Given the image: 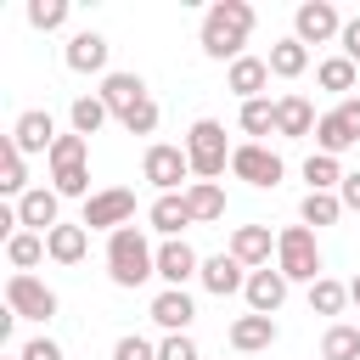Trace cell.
I'll use <instances>...</instances> for the list:
<instances>
[{"label":"cell","instance_id":"obj_1","mask_svg":"<svg viewBox=\"0 0 360 360\" xmlns=\"http://www.w3.org/2000/svg\"><path fill=\"white\" fill-rule=\"evenodd\" d=\"M248 34H253V6L248 0H214L202 11V51L214 62H225V56L236 62L242 45H248Z\"/></svg>","mask_w":360,"mask_h":360},{"label":"cell","instance_id":"obj_2","mask_svg":"<svg viewBox=\"0 0 360 360\" xmlns=\"http://www.w3.org/2000/svg\"><path fill=\"white\" fill-rule=\"evenodd\" d=\"M107 276H112L118 287H141L146 276H158V248H152L135 225L112 231V236H107Z\"/></svg>","mask_w":360,"mask_h":360},{"label":"cell","instance_id":"obj_3","mask_svg":"<svg viewBox=\"0 0 360 360\" xmlns=\"http://www.w3.org/2000/svg\"><path fill=\"white\" fill-rule=\"evenodd\" d=\"M186 158H191V174L214 180V174H225V163L236 158V146H225V124L219 118H197L186 129Z\"/></svg>","mask_w":360,"mask_h":360},{"label":"cell","instance_id":"obj_4","mask_svg":"<svg viewBox=\"0 0 360 360\" xmlns=\"http://www.w3.org/2000/svg\"><path fill=\"white\" fill-rule=\"evenodd\" d=\"M276 270L287 281H321V248H315L309 225H287L276 236Z\"/></svg>","mask_w":360,"mask_h":360},{"label":"cell","instance_id":"obj_5","mask_svg":"<svg viewBox=\"0 0 360 360\" xmlns=\"http://www.w3.org/2000/svg\"><path fill=\"white\" fill-rule=\"evenodd\" d=\"M51 191L62 197H90V169H84V135H56L51 146Z\"/></svg>","mask_w":360,"mask_h":360},{"label":"cell","instance_id":"obj_6","mask_svg":"<svg viewBox=\"0 0 360 360\" xmlns=\"http://www.w3.org/2000/svg\"><path fill=\"white\" fill-rule=\"evenodd\" d=\"M135 219V191L129 186H101V191H90L84 197V231H124Z\"/></svg>","mask_w":360,"mask_h":360},{"label":"cell","instance_id":"obj_7","mask_svg":"<svg viewBox=\"0 0 360 360\" xmlns=\"http://www.w3.org/2000/svg\"><path fill=\"white\" fill-rule=\"evenodd\" d=\"M6 309H11L17 321H51V315H56V292H51L39 276L11 270V276H6Z\"/></svg>","mask_w":360,"mask_h":360},{"label":"cell","instance_id":"obj_8","mask_svg":"<svg viewBox=\"0 0 360 360\" xmlns=\"http://www.w3.org/2000/svg\"><path fill=\"white\" fill-rule=\"evenodd\" d=\"M231 174L248 180V186H259V191H270V186H281L287 163H281V152H270L264 141H242L236 158H231Z\"/></svg>","mask_w":360,"mask_h":360},{"label":"cell","instance_id":"obj_9","mask_svg":"<svg viewBox=\"0 0 360 360\" xmlns=\"http://www.w3.org/2000/svg\"><path fill=\"white\" fill-rule=\"evenodd\" d=\"M141 174L158 186V197H169L186 174H191V158H186V146H169V141H152L146 146V158H141Z\"/></svg>","mask_w":360,"mask_h":360},{"label":"cell","instance_id":"obj_10","mask_svg":"<svg viewBox=\"0 0 360 360\" xmlns=\"http://www.w3.org/2000/svg\"><path fill=\"white\" fill-rule=\"evenodd\" d=\"M332 34H343L332 0H304V6L292 11V39H304V45H326Z\"/></svg>","mask_w":360,"mask_h":360},{"label":"cell","instance_id":"obj_11","mask_svg":"<svg viewBox=\"0 0 360 360\" xmlns=\"http://www.w3.org/2000/svg\"><path fill=\"white\" fill-rule=\"evenodd\" d=\"M158 276H163L169 287H186L191 276H202V259H197V248H191L186 236H163V248H158Z\"/></svg>","mask_w":360,"mask_h":360},{"label":"cell","instance_id":"obj_12","mask_svg":"<svg viewBox=\"0 0 360 360\" xmlns=\"http://www.w3.org/2000/svg\"><path fill=\"white\" fill-rule=\"evenodd\" d=\"M11 141H17V152H45V158H51V146H56V118H51L45 107H28V112H17Z\"/></svg>","mask_w":360,"mask_h":360},{"label":"cell","instance_id":"obj_13","mask_svg":"<svg viewBox=\"0 0 360 360\" xmlns=\"http://www.w3.org/2000/svg\"><path fill=\"white\" fill-rule=\"evenodd\" d=\"M242 292H248V309H253V315H276V309L287 304V276L270 270V264H264V270H248V287H242Z\"/></svg>","mask_w":360,"mask_h":360},{"label":"cell","instance_id":"obj_14","mask_svg":"<svg viewBox=\"0 0 360 360\" xmlns=\"http://www.w3.org/2000/svg\"><path fill=\"white\" fill-rule=\"evenodd\" d=\"M56 214H62V191H45V186H34V191L17 202V219H22L28 231H39V236H51V231L62 225Z\"/></svg>","mask_w":360,"mask_h":360},{"label":"cell","instance_id":"obj_15","mask_svg":"<svg viewBox=\"0 0 360 360\" xmlns=\"http://www.w3.org/2000/svg\"><path fill=\"white\" fill-rule=\"evenodd\" d=\"M96 96L107 101V112H112V118H124V112H135V107L146 101V84H141V73H107Z\"/></svg>","mask_w":360,"mask_h":360},{"label":"cell","instance_id":"obj_16","mask_svg":"<svg viewBox=\"0 0 360 360\" xmlns=\"http://www.w3.org/2000/svg\"><path fill=\"white\" fill-rule=\"evenodd\" d=\"M158 326H169V332H186L191 326V315H197V304H191V292L186 287H163L158 298H152V309H146Z\"/></svg>","mask_w":360,"mask_h":360},{"label":"cell","instance_id":"obj_17","mask_svg":"<svg viewBox=\"0 0 360 360\" xmlns=\"http://www.w3.org/2000/svg\"><path fill=\"white\" fill-rule=\"evenodd\" d=\"M276 343V315H236L231 321V349H242V354H259V349H270Z\"/></svg>","mask_w":360,"mask_h":360},{"label":"cell","instance_id":"obj_18","mask_svg":"<svg viewBox=\"0 0 360 360\" xmlns=\"http://www.w3.org/2000/svg\"><path fill=\"white\" fill-rule=\"evenodd\" d=\"M225 84H231L242 101H259L264 84H270V62H264V56H236L231 73H225Z\"/></svg>","mask_w":360,"mask_h":360},{"label":"cell","instance_id":"obj_19","mask_svg":"<svg viewBox=\"0 0 360 360\" xmlns=\"http://www.w3.org/2000/svg\"><path fill=\"white\" fill-rule=\"evenodd\" d=\"M225 253H231V259H242L248 270H264V264H270V231H264V225H236Z\"/></svg>","mask_w":360,"mask_h":360},{"label":"cell","instance_id":"obj_20","mask_svg":"<svg viewBox=\"0 0 360 360\" xmlns=\"http://www.w3.org/2000/svg\"><path fill=\"white\" fill-rule=\"evenodd\" d=\"M242 270H248L242 259L214 253V259H202V287H208V292H219V298H231V292H242V287H248V276H242Z\"/></svg>","mask_w":360,"mask_h":360},{"label":"cell","instance_id":"obj_21","mask_svg":"<svg viewBox=\"0 0 360 360\" xmlns=\"http://www.w3.org/2000/svg\"><path fill=\"white\" fill-rule=\"evenodd\" d=\"M315 107L304 101V96H281L276 101V135H287V141H298V135H315Z\"/></svg>","mask_w":360,"mask_h":360},{"label":"cell","instance_id":"obj_22","mask_svg":"<svg viewBox=\"0 0 360 360\" xmlns=\"http://www.w3.org/2000/svg\"><path fill=\"white\" fill-rule=\"evenodd\" d=\"M68 68H73V73H96V68H107V39H101L96 28L73 34V39H68Z\"/></svg>","mask_w":360,"mask_h":360},{"label":"cell","instance_id":"obj_23","mask_svg":"<svg viewBox=\"0 0 360 360\" xmlns=\"http://www.w3.org/2000/svg\"><path fill=\"white\" fill-rule=\"evenodd\" d=\"M186 208H191V225L225 219V191H219V180H191V186H186Z\"/></svg>","mask_w":360,"mask_h":360},{"label":"cell","instance_id":"obj_24","mask_svg":"<svg viewBox=\"0 0 360 360\" xmlns=\"http://www.w3.org/2000/svg\"><path fill=\"white\" fill-rule=\"evenodd\" d=\"M45 253H51L56 264H79V259L90 253V231H84V225H56V231L45 236Z\"/></svg>","mask_w":360,"mask_h":360},{"label":"cell","instance_id":"obj_25","mask_svg":"<svg viewBox=\"0 0 360 360\" xmlns=\"http://www.w3.org/2000/svg\"><path fill=\"white\" fill-rule=\"evenodd\" d=\"M264 62H270V73H276V79H298V73L309 68V45L287 34V39H276V45H270V56H264Z\"/></svg>","mask_w":360,"mask_h":360},{"label":"cell","instance_id":"obj_26","mask_svg":"<svg viewBox=\"0 0 360 360\" xmlns=\"http://www.w3.org/2000/svg\"><path fill=\"white\" fill-rule=\"evenodd\" d=\"M0 191H11L17 202L28 197V163H22V152H17V141H11V135L0 141Z\"/></svg>","mask_w":360,"mask_h":360},{"label":"cell","instance_id":"obj_27","mask_svg":"<svg viewBox=\"0 0 360 360\" xmlns=\"http://www.w3.org/2000/svg\"><path fill=\"white\" fill-rule=\"evenodd\" d=\"M146 219H152V231H163V236H180V225H191V208H186V191H169V197H158Z\"/></svg>","mask_w":360,"mask_h":360},{"label":"cell","instance_id":"obj_28","mask_svg":"<svg viewBox=\"0 0 360 360\" xmlns=\"http://www.w3.org/2000/svg\"><path fill=\"white\" fill-rule=\"evenodd\" d=\"M298 219H304V225H338V219H343V197H338V191H304Z\"/></svg>","mask_w":360,"mask_h":360},{"label":"cell","instance_id":"obj_29","mask_svg":"<svg viewBox=\"0 0 360 360\" xmlns=\"http://www.w3.org/2000/svg\"><path fill=\"white\" fill-rule=\"evenodd\" d=\"M304 180H309V191H338L343 186V163L332 152H309L304 158Z\"/></svg>","mask_w":360,"mask_h":360},{"label":"cell","instance_id":"obj_30","mask_svg":"<svg viewBox=\"0 0 360 360\" xmlns=\"http://www.w3.org/2000/svg\"><path fill=\"white\" fill-rule=\"evenodd\" d=\"M6 259H11V270H34L39 259H45V236L39 231H17V236H6Z\"/></svg>","mask_w":360,"mask_h":360},{"label":"cell","instance_id":"obj_31","mask_svg":"<svg viewBox=\"0 0 360 360\" xmlns=\"http://www.w3.org/2000/svg\"><path fill=\"white\" fill-rule=\"evenodd\" d=\"M321 360H360V326H326L321 338Z\"/></svg>","mask_w":360,"mask_h":360},{"label":"cell","instance_id":"obj_32","mask_svg":"<svg viewBox=\"0 0 360 360\" xmlns=\"http://www.w3.org/2000/svg\"><path fill=\"white\" fill-rule=\"evenodd\" d=\"M68 118H73V135H84V141H90V135L107 124V101H101V96H79V101L68 107Z\"/></svg>","mask_w":360,"mask_h":360},{"label":"cell","instance_id":"obj_33","mask_svg":"<svg viewBox=\"0 0 360 360\" xmlns=\"http://www.w3.org/2000/svg\"><path fill=\"white\" fill-rule=\"evenodd\" d=\"M315 146L332 152V158H338L343 146H354V129L343 124V112H321V124H315Z\"/></svg>","mask_w":360,"mask_h":360},{"label":"cell","instance_id":"obj_34","mask_svg":"<svg viewBox=\"0 0 360 360\" xmlns=\"http://www.w3.org/2000/svg\"><path fill=\"white\" fill-rule=\"evenodd\" d=\"M343 304H349V287L343 281H332V276L309 281V309L315 315H343Z\"/></svg>","mask_w":360,"mask_h":360},{"label":"cell","instance_id":"obj_35","mask_svg":"<svg viewBox=\"0 0 360 360\" xmlns=\"http://www.w3.org/2000/svg\"><path fill=\"white\" fill-rule=\"evenodd\" d=\"M354 79H360V68H354L349 56H326V62L315 68V84H321V90H354Z\"/></svg>","mask_w":360,"mask_h":360},{"label":"cell","instance_id":"obj_36","mask_svg":"<svg viewBox=\"0 0 360 360\" xmlns=\"http://www.w3.org/2000/svg\"><path fill=\"white\" fill-rule=\"evenodd\" d=\"M242 129H248V135H276V101H270V96L242 101Z\"/></svg>","mask_w":360,"mask_h":360},{"label":"cell","instance_id":"obj_37","mask_svg":"<svg viewBox=\"0 0 360 360\" xmlns=\"http://www.w3.org/2000/svg\"><path fill=\"white\" fill-rule=\"evenodd\" d=\"M28 22L34 28H62L68 22V0H28Z\"/></svg>","mask_w":360,"mask_h":360},{"label":"cell","instance_id":"obj_38","mask_svg":"<svg viewBox=\"0 0 360 360\" xmlns=\"http://www.w3.org/2000/svg\"><path fill=\"white\" fill-rule=\"evenodd\" d=\"M118 124H124V129H129V135H152V129H158V101H152V96H146V101H141V107H135V112H124V118H118Z\"/></svg>","mask_w":360,"mask_h":360},{"label":"cell","instance_id":"obj_39","mask_svg":"<svg viewBox=\"0 0 360 360\" xmlns=\"http://www.w3.org/2000/svg\"><path fill=\"white\" fill-rule=\"evenodd\" d=\"M158 360H202V354H197V343H191L186 332H169V338L158 343Z\"/></svg>","mask_w":360,"mask_h":360},{"label":"cell","instance_id":"obj_40","mask_svg":"<svg viewBox=\"0 0 360 360\" xmlns=\"http://www.w3.org/2000/svg\"><path fill=\"white\" fill-rule=\"evenodd\" d=\"M112 360H158V349H152L146 338H135V332H129V338H118V343H112Z\"/></svg>","mask_w":360,"mask_h":360},{"label":"cell","instance_id":"obj_41","mask_svg":"<svg viewBox=\"0 0 360 360\" xmlns=\"http://www.w3.org/2000/svg\"><path fill=\"white\" fill-rule=\"evenodd\" d=\"M17 354H22V360H62V343H56V338H28Z\"/></svg>","mask_w":360,"mask_h":360},{"label":"cell","instance_id":"obj_42","mask_svg":"<svg viewBox=\"0 0 360 360\" xmlns=\"http://www.w3.org/2000/svg\"><path fill=\"white\" fill-rule=\"evenodd\" d=\"M338 39H343V56H349V62H354V68H360V17H349V22H343V34H338Z\"/></svg>","mask_w":360,"mask_h":360},{"label":"cell","instance_id":"obj_43","mask_svg":"<svg viewBox=\"0 0 360 360\" xmlns=\"http://www.w3.org/2000/svg\"><path fill=\"white\" fill-rule=\"evenodd\" d=\"M338 197H343V208H354V214H360V174H343Z\"/></svg>","mask_w":360,"mask_h":360},{"label":"cell","instance_id":"obj_44","mask_svg":"<svg viewBox=\"0 0 360 360\" xmlns=\"http://www.w3.org/2000/svg\"><path fill=\"white\" fill-rule=\"evenodd\" d=\"M338 112H343V124H349V129H354V141H360V96H343V107H338Z\"/></svg>","mask_w":360,"mask_h":360},{"label":"cell","instance_id":"obj_45","mask_svg":"<svg viewBox=\"0 0 360 360\" xmlns=\"http://www.w3.org/2000/svg\"><path fill=\"white\" fill-rule=\"evenodd\" d=\"M349 304H360V276H354V281H349Z\"/></svg>","mask_w":360,"mask_h":360},{"label":"cell","instance_id":"obj_46","mask_svg":"<svg viewBox=\"0 0 360 360\" xmlns=\"http://www.w3.org/2000/svg\"><path fill=\"white\" fill-rule=\"evenodd\" d=\"M6 360H22V354H6Z\"/></svg>","mask_w":360,"mask_h":360}]
</instances>
